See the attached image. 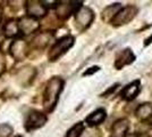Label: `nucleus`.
<instances>
[{
    "instance_id": "nucleus-1",
    "label": "nucleus",
    "mask_w": 152,
    "mask_h": 137,
    "mask_svg": "<svg viewBox=\"0 0 152 137\" xmlns=\"http://www.w3.org/2000/svg\"><path fill=\"white\" fill-rule=\"evenodd\" d=\"M64 84L65 82L60 77H52L47 82L43 94V107L45 112L50 113L55 110L59 99V95L63 91Z\"/></svg>"
},
{
    "instance_id": "nucleus-2",
    "label": "nucleus",
    "mask_w": 152,
    "mask_h": 137,
    "mask_svg": "<svg viewBox=\"0 0 152 137\" xmlns=\"http://www.w3.org/2000/svg\"><path fill=\"white\" fill-rule=\"evenodd\" d=\"M75 44V38L73 36H65L61 37L60 39H58L53 46L50 48V50L48 53V59L50 62H56L63 56L64 54L69 50L70 48Z\"/></svg>"
},
{
    "instance_id": "nucleus-3",
    "label": "nucleus",
    "mask_w": 152,
    "mask_h": 137,
    "mask_svg": "<svg viewBox=\"0 0 152 137\" xmlns=\"http://www.w3.org/2000/svg\"><path fill=\"white\" fill-rule=\"evenodd\" d=\"M139 13V8L134 5H127L125 7H121L119 12L113 17V20L109 23L115 27H119V26L126 25L129 22L135 19V16Z\"/></svg>"
},
{
    "instance_id": "nucleus-4",
    "label": "nucleus",
    "mask_w": 152,
    "mask_h": 137,
    "mask_svg": "<svg viewBox=\"0 0 152 137\" xmlns=\"http://www.w3.org/2000/svg\"><path fill=\"white\" fill-rule=\"evenodd\" d=\"M95 19L94 12L86 6H82L77 12L75 13V27L78 31H85L88 30L91 24L93 23V21Z\"/></svg>"
},
{
    "instance_id": "nucleus-5",
    "label": "nucleus",
    "mask_w": 152,
    "mask_h": 137,
    "mask_svg": "<svg viewBox=\"0 0 152 137\" xmlns=\"http://www.w3.org/2000/svg\"><path fill=\"white\" fill-rule=\"evenodd\" d=\"M83 6V1H60L56 6V15L59 20H67Z\"/></svg>"
},
{
    "instance_id": "nucleus-6",
    "label": "nucleus",
    "mask_w": 152,
    "mask_h": 137,
    "mask_svg": "<svg viewBox=\"0 0 152 137\" xmlns=\"http://www.w3.org/2000/svg\"><path fill=\"white\" fill-rule=\"evenodd\" d=\"M47 122V116L45 113L37 110H32L30 113L27 114L25 121V129L27 131H32L39 129L41 127H43L45 124Z\"/></svg>"
},
{
    "instance_id": "nucleus-7",
    "label": "nucleus",
    "mask_w": 152,
    "mask_h": 137,
    "mask_svg": "<svg viewBox=\"0 0 152 137\" xmlns=\"http://www.w3.org/2000/svg\"><path fill=\"white\" fill-rule=\"evenodd\" d=\"M135 59H136V56L132 50V48H125V49H123L121 52L117 54L114 63L115 69L116 70H121L125 66L131 65L135 61Z\"/></svg>"
},
{
    "instance_id": "nucleus-8",
    "label": "nucleus",
    "mask_w": 152,
    "mask_h": 137,
    "mask_svg": "<svg viewBox=\"0 0 152 137\" xmlns=\"http://www.w3.org/2000/svg\"><path fill=\"white\" fill-rule=\"evenodd\" d=\"M48 12L45 5L42 1L38 0H30L26 2V13L28 15V17L32 19H41L45 16V14Z\"/></svg>"
},
{
    "instance_id": "nucleus-9",
    "label": "nucleus",
    "mask_w": 152,
    "mask_h": 137,
    "mask_svg": "<svg viewBox=\"0 0 152 137\" xmlns=\"http://www.w3.org/2000/svg\"><path fill=\"white\" fill-rule=\"evenodd\" d=\"M28 46L24 40L16 39L9 46V53L16 61H23L27 56Z\"/></svg>"
},
{
    "instance_id": "nucleus-10",
    "label": "nucleus",
    "mask_w": 152,
    "mask_h": 137,
    "mask_svg": "<svg viewBox=\"0 0 152 137\" xmlns=\"http://www.w3.org/2000/svg\"><path fill=\"white\" fill-rule=\"evenodd\" d=\"M141 91V81L140 80H134L131 84H127L123 89H121L119 96L123 101L126 102H132L137 97V95Z\"/></svg>"
},
{
    "instance_id": "nucleus-11",
    "label": "nucleus",
    "mask_w": 152,
    "mask_h": 137,
    "mask_svg": "<svg viewBox=\"0 0 152 137\" xmlns=\"http://www.w3.org/2000/svg\"><path fill=\"white\" fill-rule=\"evenodd\" d=\"M37 76V70L33 66H24L17 72V82L23 87L30 86Z\"/></svg>"
},
{
    "instance_id": "nucleus-12",
    "label": "nucleus",
    "mask_w": 152,
    "mask_h": 137,
    "mask_svg": "<svg viewBox=\"0 0 152 137\" xmlns=\"http://www.w3.org/2000/svg\"><path fill=\"white\" fill-rule=\"evenodd\" d=\"M129 130V120L128 119H119L115 121L111 126L110 134L111 137H125Z\"/></svg>"
},
{
    "instance_id": "nucleus-13",
    "label": "nucleus",
    "mask_w": 152,
    "mask_h": 137,
    "mask_svg": "<svg viewBox=\"0 0 152 137\" xmlns=\"http://www.w3.org/2000/svg\"><path fill=\"white\" fill-rule=\"evenodd\" d=\"M107 119V111L104 109H96L95 111L91 112L89 116L85 119V124L89 127H96L99 124L104 122V120Z\"/></svg>"
},
{
    "instance_id": "nucleus-14",
    "label": "nucleus",
    "mask_w": 152,
    "mask_h": 137,
    "mask_svg": "<svg viewBox=\"0 0 152 137\" xmlns=\"http://www.w3.org/2000/svg\"><path fill=\"white\" fill-rule=\"evenodd\" d=\"M40 27L39 22L35 19H32L28 16L22 17L18 22V29L19 31L24 34H31V33L35 32Z\"/></svg>"
},
{
    "instance_id": "nucleus-15",
    "label": "nucleus",
    "mask_w": 152,
    "mask_h": 137,
    "mask_svg": "<svg viewBox=\"0 0 152 137\" xmlns=\"http://www.w3.org/2000/svg\"><path fill=\"white\" fill-rule=\"evenodd\" d=\"M135 117L141 122L148 124L152 119V103H143L139 105L135 110Z\"/></svg>"
},
{
    "instance_id": "nucleus-16",
    "label": "nucleus",
    "mask_w": 152,
    "mask_h": 137,
    "mask_svg": "<svg viewBox=\"0 0 152 137\" xmlns=\"http://www.w3.org/2000/svg\"><path fill=\"white\" fill-rule=\"evenodd\" d=\"M52 39H53V33L50 31H45L34 37V39L32 40V45L37 49H45Z\"/></svg>"
},
{
    "instance_id": "nucleus-17",
    "label": "nucleus",
    "mask_w": 152,
    "mask_h": 137,
    "mask_svg": "<svg viewBox=\"0 0 152 137\" xmlns=\"http://www.w3.org/2000/svg\"><path fill=\"white\" fill-rule=\"evenodd\" d=\"M121 8V5L119 2H116V4H113V5H109L107 6L101 13V20L103 22H110L113 20L116 14L119 12V9Z\"/></svg>"
},
{
    "instance_id": "nucleus-18",
    "label": "nucleus",
    "mask_w": 152,
    "mask_h": 137,
    "mask_svg": "<svg viewBox=\"0 0 152 137\" xmlns=\"http://www.w3.org/2000/svg\"><path fill=\"white\" fill-rule=\"evenodd\" d=\"M4 32H5V36L8 37V38H12V37L17 36L19 32L18 22L14 20L8 21L6 23V25H5V27H4Z\"/></svg>"
},
{
    "instance_id": "nucleus-19",
    "label": "nucleus",
    "mask_w": 152,
    "mask_h": 137,
    "mask_svg": "<svg viewBox=\"0 0 152 137\" xmlns=\"http://www.w3.org/2000/svg\"><path fill=\"white\" fill-rule=\"evenodd\" d=\"M84 129H85V126H84L83 122L80 121V122L75 124L72 128L68 129L65 137H81L82 134L84 133Z\"/></svg>"
},
{
    "instance_id": "nucleus-20",
    "label": "nucleus",
    "mask_w": 152,
    "mask_h": 137,
    "mask_svg": "<svg viewBox=\"0 0 152 137\" xmlns=\"http://www.w3.org/2000/svg\"><path fill=\"white\" fill-rule=\"evenodd\" d=\"M13 133V128L12 126L8 124H0V137H8L12 135Z\"/></svg>"
},
{
    "instance_id": "nucleus-21",
    "label": "nucleus",
    "mask_w": 152,
    "mask_h": 137,
    "mask_svg": "<svg viewBox=\"0 0 152 137\" xmlns=\"http://www.w3.org/2000/svg\"><path fill=\"white\" fill-rule=\"evenodd\" d=\"M125 137H150V135L148 133H144V131H136V133H128Z\"/></svg>"
},
{
    "instance_id": "nucleus-22",
    "label": "nucleus",
    "mask_w": 152,
    "mask_h": 137,
    "mask_svg": "<svg viewBox=\"0 0 152 137\" xmlns=\"http://www.w3.org/2000/svg\"><path fill=\"white\" fill-rule=\"evenodd\" d=\"M6 69V61H5V56L2 55V53L0 52V74H2Z\"/></svg>"
},
{
    "instance_id": "nucleus-23",
    "label": "nucleus",
    "mask_w": 152,
    "mask_h": 137,
    "mask_svg": "<svg viewBox=\"0 0 152 137\" xmlns=\"http://www.w3.org/2000/svg\"><path fill=\"white\" fill-rule=\"evenodd\" d=\"M99 70H100L99 66H91V67H89L86 71L83 73V76H91V74H93L95 72H98Z\"/></svg>"
},
{
    "instance_id": "nucleus-24",
    "label": "nucleus",
    "mask_w": 152,
    "mask_h": 137,
    "mask_svg": "<svg viewBox=\"0 0 152 137\" xmlns=\"http://www.w3.org/2000/svg\"><path fill=\"white\" fill-rule=\"evenodd\" d=\"M118 86H119V84H115L114 86H111V87H110V88H109V89H108V90L106 91L104 94H102V97H103V96L106 97L107 95H109V94H111V93H114V91L116 90L117 88H118Z\"/></svg>"
},
{
    "instance_id": "nucleus-25",
    "label": "nucleus",
    "mask_w": 152,
    "mask_h": 137,
    "mask_svg": "<svg viewBox=\"0 0 152 137\" xmlns=\"http://www.w3.org/2000/svg\"><path fill=\"white\" fill-rule=\"evenodd\" d=\"M0 20H1V8H0Z\"/></svg>"
},
{
    "instance_id": "nucleus-26",
    "label": "nucleus",
    "mask_w": 152,
    "mask_h": 137,
    "mask_svg": "<svg viewBox=\"0 0 152 137\" xmlns=\"http://www.w3.org/2000/svg\"><path fill=\"white\" fill-rule=\"evenodd\" d=\"M2 104V101H1V99H0V105Z\"/></svg>"
}]
</instances>
